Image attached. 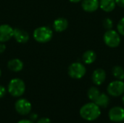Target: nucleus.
I'll use <instances>...</instances> for the list:
<instances>
[{
	"label": "nucleus",
	"instance_id": "obj_1",
	"mask_svg": "<svg viewBox=\"0 0 124 123\" xmlns=\"http://www.w3.org/2000/svg\"><path fill=\"white\" fill-rule=\"evenodd\" d=\"M79 114L84 120L92 122L100 117L101 115V109L100 107L92 101L83 105L79 110Z\"/></svg>",
	"mask_w": 124,
	"mask_h": 123
},
{
	"label": "nucleus",
	"instance_id": "obj_2",
	"mask_svg": "<svg viewBox=\"0 0 124 123\" xmlns=\"http://www.w3.org/2000/svg\"><path fill=\"white\" fill-rule=\"evenodd\" d=\"M9 94L13 97H20L23 95L25 91V84L20 78L12 79L7 86Z\"/></svg>",
	"mask_w": 124,
	"mask_h": 123
},
{
	"label": "nucleus",
	"instance_id": "obj_3",
	"mask_svg": "<svg viewBox=\"0 0 124 123\" xmlns=\"http://www.w3.org/2000/svg\"><path fill=\"white\" fill-rule=\"evenodd\" d=\"M33 38L39 43H47L53 36V32L52 29L47 26L39 27L33 31Z\"/></svg>",
	"mask_w": 124,
	"mask_h": 123
},
{
	"label": "nucleus",
	"instance_id": "obj_4",
	"mask_svg": "<svg viewBox=\"0 0 124 123\" xmlns=\"http://www.w3.org/2000/svg\"><path fill=\"white\" fill-rule=\"evenodd\" d=\"M103 39L105 44L110 48L118 47L121 43V38L118 33L112 29L105 32Z\"/></svg>",
	"mask_w": 124,
	"mask_h": 123
},
{
	"label": "nucleus",
	"instance_id": "obj_5",
	"mask_svg": "<svg viewBox=\"0 0 124 123\" xmlns=\"http://www.w3.org/2000/svg\"><path fill=\"white\" fill-rule=\"evenodd\" d=\"M86 67L81 62L72 63L68 70V75L73 79H81L86 74Z\"/></svg>",
	"mask_w": 124,
	"mask_h": 123
},
{
	"label": "nucleus",
	"instance_id": "obj_6",
	"mask_svg": "<svg viewBox=\"0 0 124 123\" xmlns=\"http://www.w3.org/2000/svg\"><path fill=\"white\" fill-rule=\"evenodd\" d=\"M108 94L113 97H118L124 94V83L122 80H114L109 83L107 88Z\"/></svg>",
	"mask_w": 124,
	"mask_h": 123
},
{
	"label": "nucleus",
	"instance_id": "obj_7",
	"mask_svg": "<svg viewBox=\"0 0 124 123\" xmlns=\"http://www.w3.org/2000/svg\"><path fill=\"white\" fill-rule=\"evenodd\" d=\"M15 109L20 115H27L31 112L32 105L28 100L25 99H20L16 101L15 104Z\"/></svg>",
	"mask_w": 124,
	"mask_h": 123
},
{
	"label": "nucleus",
	"instance_id": "obj_8",
	"mask_svg": "<svg viewBox=\"0 0 124 123\" xmlns=\"http://www.w3.org/2000/svg\"><path fill=\"white\" fill-rule=\"evenodd\" d=\"M108 117L113 123H123L124 122V108L119 106L112 107L108 112Z\"/></svg>",
	"mask_w": 124,
	"mask_h": 123
},
{
	"label": "nucleus",
	"instance_id": "obj_9",
	"mask_svg": "<svg viewBox=\"0 0 124 123\" xmlns=\"http://www.w3.org/2000/svg\"><path fill=\"white\" fill-rule=\"evenodd\" d=\"M13 28L7 25L3 24L0 25V42L4 43L8 41L13 37Z\"/></svg>",
	"mask_w": 124,
	"mask_h": 123
},
{
	"label": "nucleus",
	"instance_id": "obj_10",
	"mask_svg": "<svg viewBox=\"0 0 124 123\" xmlns=\"http://www.w3.org/2000/svg\"><path fill=\"white\" fill-rule=\"evenodd\" d=\"M92 79L93 83L97 86L102 85L106 79V72L103 69L95 70L92 75Z\"/></svg>",
	"mask_w": 124,
	"mask_h": 123
},
{
	"label": "nucleus",
	"instance_id": "obj_11",
	"mask_svg": "<svg viewBox=\"0 0 124 123\" xmlns=\"http://www.w3.org/2000/svg\"><path fill=\"white\" fill-rule=\"evenodd\" d=\"M13 37L17 43H25L29 40V34L25 30L20 28H15L13 30Z\"/></svg>",
	"mask_w": 124,
	"mask_h": 123
},
{
	"label": "nucleus",
	"instance_id": "obj_12",
	"mask_svg": "<svg viewBox=\"0 0 124 123\" xmlns=\"http://www.w3.org/2000/svg\"><path fill=\"white\" fill-rule=\"evenodd\" d=\"M81 7L87 12H93L100 7L99 0H82Z\"/></svg>",
	"mask_w": 124,
	"mask_h": 123
},
{
	"label": "nucleus",
	"instance_id": "obj_13",
	"mask_svg": "<svg viewBox=\"0 0 124 123\" xmlns=\"http://www.w3.org/2000/svg\"><path fill=\"white\" fill-rule=\"evenodd\" d=\"M68 26V20L64 17H59L54 21L53 28L57 32L65 31Z\"/></svg>",
	"mask_w": 124,
	"mask_h": 123
},
{
	"label": "nucleus",
	"instance_id": "obj_14",
	"mask_svg": "<svg viewBox=\"0 0 124 123\" xmlns=\"http://www.w3.org/2000/svg\"><path fill=\"white\" fill-rule=\"evenodd\" d=\"M7 67L12 72H20L23 68V62L19 59H12L8 62Z\"/></svg>",
	"mask_w": 124,
	"mask_h": 123
},
{
	"label": "nucleus",
	"instance_id": "obj_15",
	"mask_svg": "<svg viewBox=\"0 0 124 123\" xmlns=\"http://www.w3.org/2000/svg\"><path fill=\"white\" fill-rule=\"evenodd\" d=\"M116 1L115 0H100V7L105 12H112L116 7Z\"/></svg>",
	"mask_w": 124,
	"mask_h": 123
},
{
	"label": "nucleus",
	"instance_id": "obj_16",
	"mask_svg": "<svg viewBox=\"0 0 124 123\" xmlns=\"http://www.w3.org/2000/svg\"><path fill=\"white\" fill-rule=\"evenodd\" d=\"M98 107H100V108H106L110 103V98L109 96L105 94V93H102L100 94V96H98V98L94 101Z\"/></svg>",
	"mask_w": 124,
	"mask_h": 123
},
{
	"label": "nucleus",
	"instance_id": "obj_17",
	"mask_svg": "<svg viewBox=\"0 0 124 123\" xmlns=\"http://www.w3.org/2000/svg\"><path fill=\"white\" fill-rule=\"evenodd\" d=\"M83 61L85 64L86 65H90L92 64L97 59V55L96 53L92 51V50H88L85 51L83 54L82 57Z\"/></svg>",
	"mask_w": 124,
	"mask_h": 123
},
{
	"label": "nucleus",
	"instance_id": "obj_18",
	"mask_svg": "<svg viewBox=\"0 0 124 123\" xmlns=\"http://www.w3.org/2000/svg\"><path fill=\"white\" fill-rule=\"evenodd\" d=\"M100 90L96 88V87H91L89 90H88V92H87V96H88V98L92 101H94L97 98L98 96H100Z\"/></svg>",
	"mask_w": 124,
	"mask_h": 123
},
{
	"label": "nucleus",
	"instance_id": "obj_19",
	"mask_svg": "<svg viewBox=\"0 0 124 123\" xmlns=\"http://www.w3.org/2000/svg\"><path fill=\"white\" fill-rule=\"evenodd\" d=\"M113 75L116 79L119 80H123L124 79V68L121 66H115L113 68Z\"/></svg>",
	"mask_w": 124,
	"mask_h": 123
},
{
	"label": "nucleus",
	"instance_id": "obj_20",
	"mask_svg": "<svg viewBox=\"0 0 124 123\" xmlns=\"http://www.w3.org/2000/svg\"><path fill=\"white\" fill-rule=\"evenodd\" d=\"M103 26L105 27V28H106L108 30L112 29V28L113 26V20L110 18H109V17L105 18L103 20Z\"/></svg>",
	"mask_w": 124,
	"mask_h": 123
},
{
	"label": "nucleus",
	"instance_id": "obj_21",
	"mask_svg": "<svg viewBox=\"0 0 124 123\" xmlns=\"http://www.w3.org/2000/svg\"><path fill=\"white\" fill-rule=\"evenodd\" d=\"M117 29L121 35L124 36V17L121 18V20L118 22L117 25Z\"/></svg>",
	"mask_w": 124,
	"mask_h": 123
},
{
	"label": "nucleus",
	"instance_id": "obj_22",
	"mask_svg": "<svg viewBox=\"0 0 124 123\" xmlns=\"http://www.w3.org/2000/svg\"><path fill=\"white\" fill-rule=\"evenodd\" d=\"M36 123H52L51 120L48 117H42L37 120Z\"/></svg>",
	"mask_w": 124,
	"mask_h": 123
},
{
	"label": "nucleus",
	"instance_id": "obj_23",
	"mask_svg": "<svg viewBox=\"0 0 124 123\" xmlns=\"http://www.w3.org/2000/svg\"><path fill=\"white\" fill-rule=\"evenodd\" d=\"M6 92H7V90H6L5 87L0 85V99L3 98L5 96Z\"/></svg>",
	"mask_w": 124,
	"mask_h": 123
},
{
	"label": "nucleus",
	"instance_id": "obj_24",
	"mask_svg": "<svg viewBox=\"0 0 124 123\" xmlns=\"http://www.w3.org/2000/svg\"><path fill=\"white\" fill-rule=\"evenodd\" d=\"M115 1L117 5H118L122 8H124V0H115Z\"/></svg>",
	"mask_w": 124,
	"mask_h": 123
},
{
	"label": "nucleus",
	"instance_id": "obj_25",
	"mask_svg": "<svg viewBox=\"0 0 124 123\" xmlns=\"http://www.w3.org/2000/svg\"><path fill=\"white\" fill-rule=\"evenodd\" d=\"M5 49H6V46L4 45V43L2 42H0V54L4 53Z\"/></svg>",
	"mask_w": 124,
	"mask_h": 123
},
{
	"label": "nucleus",
	"instance_id": "obj_26",
	"mask_svg": "<svg viewBox=\"0 0 124 123\" xmlns=\"http://www.w3.org/2000/svg\"><path fill=\"white\" fill-rule=\"evenodd\" d=\"M38 119V115L37 114H35V113H33L30 115V120L33 121V120H36Z\"/></svg>",
	"mask_w": 124,
	"mask_h": 123
},
{
	"label": "nucleus",
	"instance_id": "obj_27",
	"mask_svg": "<svg viewBox=\"0 0 124 123\" xmlns=\"http://www.w3.org/2000/svg\"><path fill=\"white\" fill-rule=\"evenodd\" d=\"M17 123H34L32 120H26V119H23V120H21L20 121H18Z\"/></svg>",
	"mask_w": 124,
	"mask_h": 123
},
{
	"label": "nucleus",
	"instance_id": "obj_28",
	"mask_svg": "<svg viewBox=\"0 0 124 123\" xmlns=\"http://www.w3.org/2000/svg\"><path fill=\"white\" fill-rule=\"evenodd\" d=\"M70 2H73V3H78V2H79V1H82V0H69Z\"/></svg>",
	"mask_w": 124,
	"mask_h": 123
},
{
	"label": "nucleus",
	"instance_id": "obj_29",
	"mask_svg": "<svg viewBox=\"0 0 124 123\" xmlns=\"http://www.w3.org/2000/svg\"><path fill=\"white\" fill-rule=\"evenodd\" d=\"M122 102H123V104H124V95L123 96V97H122Z\"/></svg>",
	"mask_w": 124,
	"mask_h": 123
},
{
	"label": "nucleus",
	"instance_id": "obj_30",
	"mask_svg": "<svg viewBox=\"0 0 124 123\" xmlns=\"http://www.w3.org/2000/svg\"><path fill=\"white\" fill-rule=\"evenodd\" d=\"M1 69H0V78H1Z\"/></svg>",
	"mask_w": 124,
	"mask_h": 123
},
{
	"label": "nucleus",
	"instance_id": "obj_31",
	"mask_svg": "<svg viewBox=\"0 0 124 123\" xmlns=\"http://www.w3.org/2000/svg\"><path fill=\"white\" fill-rule=\"evenodd\" d=\"M124 123V122H123V123Z\"/></svg>",
	"mask_w": 124,
	"mask_h": 123
}]
</instances>
